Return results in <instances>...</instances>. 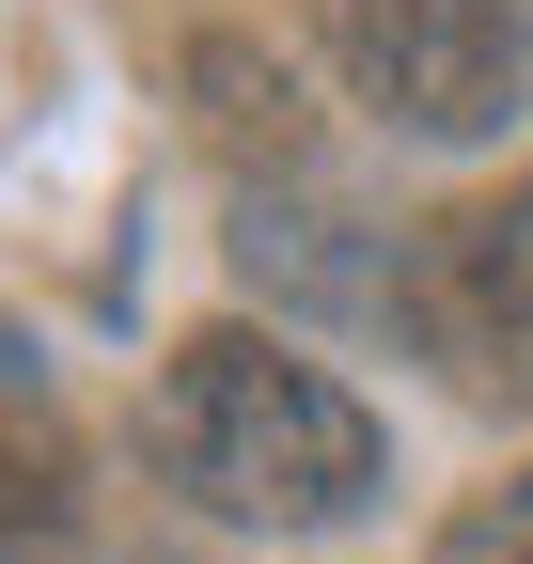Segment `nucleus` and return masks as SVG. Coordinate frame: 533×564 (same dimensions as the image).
I'll return each instance as SVG.
<instances>
[{"label": "nucleus", "instance_id": "f257e3e1", "mask_svg": "<svg viewBox=\"0 0 533 564\" xmlns=\"http://www.w3.org/2000/svg\"><path fill=\"white\" fill-rule=\"evenodd\" d=\"M157 470L251 533H314L377 502V408L266 329H188L157 377Z\"/></svg>", "mask_w": 533, "mask_h": 564}, {"label": "nucleus", "instance_id": "f03ea898", "mask_svg": "<svg viewBox=\"0 0 533 564\" xmlns=\"http://www.w3.org/2000/svg\"><path fill=\"white\" fill-rule=\"evenodd\" d=\"M329 63L361 79V110H392L409 141H487L533 79V47L502 0H329Z\"/></svg>", "mask_w": 533, "mask_h": 564}, {"label": "nucleus", "instance_id": "7ed1b4c3", "mask_svg": "<svg viewBox=\"0 0 533 564\" xmlns=\"http://www.w3.org/2000/svg\"><path fill=\"white\" fill-rule=\"evenodd\" d=\"M409 329L455 345V377H533V188H487L455 220H424Z\"/></svg>", "mask_w": 533, "mask_h": 564}, {"label": "nucleus", "instance_id": "20e7f679", "mask_svg": "<svg viewBox=\"0 0 533 564\" xmlns=\"http://www.w3.org/2000/svg\"><path fill=\"white\" fill-rule=\"evenodd\" d=\"M79 533V455H63V423H0V564H47Z\"/></svg>", "mask_w": 533, "mask_h": 564}, {"label": "nucleus", "instance_id": "39448f33", "mask_svg": "<svg viewBox=\"0 0 533 564\" xmlns=\"http://www.w3.org/2000/svg\"><path fill=\"white\" fill-rule=\"evenodd\" d=\"M188 79H205V95H220V110H205V126H220V141H236V158H251V141H266V158H298V126H283V63H251V47H236V32H220V47H205V63H188Z\"/></svg>", "mask_w": 533, "mask_h": 564}, {"label": "nucleus", "instance_id": "423d86ee", "mask_svg": "<svg viewBox=\"0 0 533 564\" xmlns=\"http://www.w3.org/2000/svg\"><path fill=\"white\" fill-rule=\"evenodd\" d=\"M439 564H533V470H502V486H471V502L439 518Z\"/></svg>", "mask_w": 533, "mask_h": 564}]
</instances>
